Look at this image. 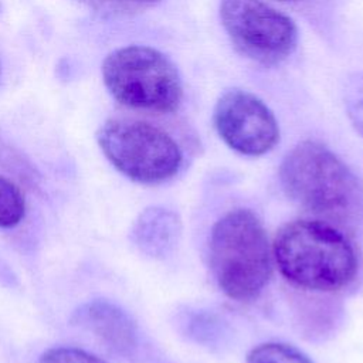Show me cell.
<instances>
[{
    "label": "cell",
    "instance_id": "obj_4",
    "mask_svg": "<svg viewBox=\"0 0 363 363\" xmlns=\"http://www.w3.org/2000/svg\"><path fill=\"white\" fill-rule=\"evenodd\" d=\"M102 78L109 94L130 109L172 113L183 101L176 65L153 47L126 45L109 52L102 62Z\"/></svg>",
    "mask_w": 363,
    "mask_h": 363
},
{
    "label": "cell",
    "instance_id": "obj_9",
    "mask_svg": "<svg viewBox=\"0 0 363 363\" xmlns=\"http://www.w3.org/2000/svg\"><path fill=\"white\" fill-rule=\"evenodd\" d=\"M182 237L180 217L160 206L145 208L130 228V241L145 255L163 259L173 254Z\"/></svg>",
    "mask_w": 363,
    "mask_h": 363
},
{
    "label": "cell",
    "instance_id": "obj_3",
    "mask_svg": "<svg viewBox=\"0 0 363 363\" xmlns=\"http://www.w3.org/2000/svg\"><path fill=\"white\" fill-rule=\"evenodd\" d=\"M208 250L213 277L228 298L244 302L258 296L272 265L268 235L255 213H225L211 228Z\"/></svg>",
    "mask_w": 363,
    "mask_h": 363
},
{
    "label": "cell",
    "instance_id": "obj_6",
    "mask_svg": "<svg viewBox=\"0 0 363 363\" xmlns=\"http://www.w3.org/2000/svg\"><path fill=\"white\" fill-rule=\"evenodd\" d=\"M220 20L234 48L254 62L277 65L296 48L294 20L262 0H221Z\"/></svg>",
    "mask_w": 363,
    "mask_h": 363
},
{
    "label": "cell",
    "instance_id": "obj_13",
    "mask_svg": "<svg viewBox=\"0 0 363 363\" xmlns=\"http://www.w3.org/2000/svg\"><path fill=\"white\" fill-rule=\"evenodd\" d=\"M38 363H106L96 354L74 346H57L47 349Z\"/></svg>",
    "mask_w": 363,
    "mask_h": 363
},
{
    "label": "cell",
    "instance_id": "obj_5",
    "mask_svg": "<svg viewBox=\"0 0 363 363\" xmlns=\"http://www.w3.org/2000/svg\"><path fill=\"white\" fill-rule=\"evenodd\" d=\"M105 157L128 179L156 184L173 177L183 152L164 129L138 119H109L96 133Z\"/></svg>",
    "mask_w": 363,
    "mask_h": 363
},
{
    "label": "cell",
    "instance_id": "obj_10",
    "mask_svg": "<svg viewBox=\"0 0 363 363\" xmlns=\"http://www.w3.org/2000/svg\"><path fill=\"white\" fill-rule=\"evenodd\" d=\"M26 216V199L20 187L0 176V228L18 225Z\"/></svg>",
    "mask_w": 363,
    "mask_h": 363
},
{
    "label": "cell",
    "instance_id": "obj_7",
    "mask_svg": "<svg viewBox=\"0 0 363 363\" xmlns=\"http://www.w3.org/2000/svg\"><path fill=\"white\" fill-rule=\"evenodd\" d=\"M213 122L223 142L245 156H261L279 140V126L272 111L244 89L231 88L220 95Z\"/></svg>",
    "mask_w": 363,
    "mask_h": 363
},
{
    "label": "cell",
    "instance_id": "obj_14",
    "mask_svg": "<svg viewBox=\"0 0 363 363\" xmlns=\"http://www.w3.org/2000/svg\"><path fill=\"white\" fill-rule=\"evenodd\" d=\"M118 1H122V3H126V4H132V6L146 7V6H152V4L157 3L159 0H118Z\"/></svg>",
    "mask_w": 363,
    "mask_h": 363
},
{
    "label": "cell",
    "instance_id": "obj_8",
    "mask_svg": "<svg viewBox=\"0 0 363 363\" xmlns=\"http://www.w3.org/2000/svg\"><path fill=\"white\" fill-rule=\"evenodd\" d=\"M71 323L89 332L106 349L122 357H133L139 349V333L133 319L106 299H92L78 306Z\"/></svg>",
    "mask_w": 363,
    "mask_h": 363
},
{
    "label": "cell",
    "instance_id": "obj_1",
    "mask_svg": "<svg viewBox=\"0 0 363 363\" xmlns=\"http://www.w3.org/2000/svg\"><path fill=\"white\" fill-rule=\"evenodd\" d=\"M279 180L296 204L329 220L352 224L363 213V186L328 146L303 140L284 157Z\"/></svg>",
    "mask_w": 363,
    "mask_h": 363
},
{
    "label": "cell",
    "instance_id": "obj_12",
    "mask_svg": "<svg viewBox=\"0 0 363 363\" xmlns=\"http://www.w3.org/2000/svg\"><path fill=\"white\" fill-rule=\"evenodd\" d=\"M342 94L346 115L354 129L363 136V72L347 75Z\"/></svg>",
    "mask_w": 363,
    "mask_h": 363
},
{
    "label": "cell",
    "instance_id": "obj_2",
    "mask_svg": "<svg viewBox=\"0 0 363 363\" xmlns=\"http://www.w3.org/2000/svg\"><path fill=\"white\" fill-rule=\"evenodd\" d=\"M272 252L281 274L309 291H339L357 272L352 242L337 228L319 220L284 224L274 238Z\"/></svg>",
    "mask_w": 363,
    "mask_h": 363
},
{
    "label": "cell",
    "instance_id": "obj_11",
    "mask_svg": "<svg viewBox=\"0 0 363 363\" xmlns=\"http://www.w3.org/2000/svg\"><path fill=\"white\" fill-rule=\"evenodd\" d=\"M247 363H312V360L292 345L267 342L251 349Z\"/></svg>",
    "mask_w": 363,
    "mask_h": 363
}]
</instances>
